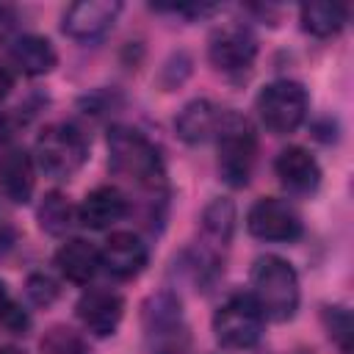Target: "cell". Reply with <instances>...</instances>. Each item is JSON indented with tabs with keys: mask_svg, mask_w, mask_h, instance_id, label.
I'll use <instances>...</instances> for the list:
<instances>
[{
	"mask_svg": "<svg viewBox=\"0 0 354 354\" xmlns=\"http://www.w3.org/2000/svg\"><path fill=\"white\" fill-rule=\"evenodd\" d=\"M299 19H301V28L307 33L326 39V36L340 33V28L348 19V8L343 3H335V0H313V3H304L299 8Z\"/></svg>",
	"mask_w": 354,
	"mask_h": 354,
	"instance_id": "obj_19",
	"label": "cell"
},
{
	"mask_svg": "<svg viewBox=\"0 0 354 354\" xmlns=\"http://www.w3.org/2000/svg\"><path fill=\"white\" fill-rule=\"evenodd\" d=\"M11 296H8V290H6V285L0 282V324H3V318H6V313L11 310Z\"/></svg>",
	"mask_w": 354,
	"mask_h": 354,
	"instance_id": "obj_27",
	"label": "cell"
},
{
	"mask_svg": "<svg viewBox=\"0 0 354 354\" xmlns=\"http://www.w3.org/2000/svg\"><path fill=\"white\" fill-rule=\"evenodd\" d=\"M202 227H205V232L213 241H218L224 246L230 241V235H232V227H235V207H232V202L230 199H213L205 207Z\"/></svg>",
	"mask_w": 354,
	"mask_h": 354,
	"instance_id": "obj_21",
	"label": "cell"
},
{
	"mask_svg": "<svg viewBox=\"0 0 354 354\" xmlns=\"http://www.w3.org/2000/svg\"><path fill=\"white\" fill-rule=\"evenodd\" d=\"M213 335L224 348H252L263 335V313L252 293L227 299L213 315Z\"/></svg>",
	"mask_w": 354,
	"mask_h": 354,
	"instance_id": "obj_6",
	"label": "cell"
},
{
	"mask_svg": "<svg viewBox=\"0 0 354 354\" xmlns=\"http://www.w3.org/2000/svg\"><path fill=\"white\" fill-rule=\"evenodd\" d=\"M75 313L80 318V324L94 335V337H108L116 332L119 321H122V313H124V301L119 293L113 290H105V288H91L86 290L77 304H75Z\"/></svg>",
	"mask_w": 354,
	"mask_h": 354,
	"instance_id": "obj_11",
	"label": "cell"
},
{
	"mask_svg": "<svg viewBox=\"0 0 354 354\" xmlns=\"http://www.w3.org/2000/svg\"><path fill=\"white\" fill-rule=\"evenodd\" d=\"M0 188L14 205L30 202L36 188V163L25 149L11 147L0 155Z\"/></svg>",
	"mask_w": 354,
	"mask_h": 354,
	"instance_id": "obj_14",
	"label": "cell"
},
{
	"mask_svg": "<svg viewBox=\"0 0 354 354\" xmlns=\"http://www.w3.org/2000/svg\"><path fill=\"white\" fill-rule=\"evenodd\" d=\"M11 25H14V14H11V8L0 6V39H6V36H8Z\"/></svg>",
	"mask_w": 354,
	"mask_h": 354,
	"instance_id": "obj_25",
	"label": "cell"
},
{
	"mask_svg": "<svg viewBox=\"0 0 354 354\" xmlns=\"http://www.w3.org/2000/svg\"><path fill=\"white\" fill-rule=\"evenodd\" d=\"M216 136H218V171L224 183L232 188L246 185L257 152V138L249 122L241 119L238 113H227L221 116Z\"/></svg>",
	"mask_w": 354,
	"mask_h": 354,
	"instance_id": "obj_4",
	"label": "cell"
},
{
	"mask_svg": "<svg viewBox=\"0 0 354 354\" xmlns=\"http://www.w3.org/2000/svg\"><path fill=\"white\" fill-rule=\"evenodd\" d=\"M119 11H122V3L116 0H80L66 8L61 28L75 41H94L113 28Z\"/></svg>",
	"mask_w": 354,
	"mask_h": 354,
	"instance_id": "obj_10",
	"label": "cell"
},
{
	"mask_svg": "<svg viewBox=\"0 0 354 354\" xmlns=\"http://www.w3.org/2000/svg\"><path fill=\"white\" fill-rule=\"evenodd\" d=\"M249 279H252V299L257 301L263 318L282 324L296 315L299 277L288 260H282L277 254H263L254 260Z\"/></svg>",
	"mask_w": 354,
	"mask_h": 354,
	"instance_id": "obj_1",
	"label": "cell"
},
{
	"mask_svg": "<svg viewBox=\"0 0 354 354\" xmlns=\"http://www.w3.org/2000/svg\"><path fill=\"white\" fill-rule=\"evenodd\" d=\"M274 171L279 183L293 194H313L321 185V166L304 147H288L277 155Z\"/></svg>",
	"mask_w": 354,
	"mask_h": 354,
	"instance_id": "obj_13",
	"label": "cell"
},
{
	"mask_svg": "<svg viewBox=\"0 0 354 354\" xmlns=\"http://www.w3.org/2000/svg\"><path fill=\"white\" fill-rule=\"evenodd\" d=\"M124 213H127L124 194L113 185H100V188L88 191L86 199L80 202L77 221L88 230H105V227L116 224L119 218H124Z\"/></svg>",
	"mask_w": 354,
	"mask_h": 354,
	"instance_id": "obj_15",
	"label": "cell"
},
{
	"mask_svg": "<svg viewBox=\"0 0 354 354\" xmlns=\"http://www.w3.org/2000/svg\"><path fill=\"white\" fill-rule=\"evenodd\" d=\"M8 55H11L14 66H17L19 72L30 75V77L47 75V72L55 66V61H58L53 44H50L44 36H36V33H25V36L14 39Z\"/></svg>",
	"mask_w": 354,
	"mask_h": 354,
	"instance_id": "obj_18",
	"label": "cell"
},
{
	"mask_svg": "<svg viewBox=\"0 0 354 354\" xmlns=\"http://www.w3.org/2000/svg\"><path fill=\"white\" fill-rule=\"evenodd\" d=\"M324 324H326V332L329 337L337 343V348L343 354H351V337H354V321H351V313L340 304H332V307H324Z\"/></svg>",
	"mask_w": 354,
	"mask_h": 354,
	"instance_id": "obj_22",
	"label": "cell"
},
{
	"mask_svg": "<svg viewBox=\"0 0 354 354\" xmlns=\"http://www.w3.org/2000/svg\"><path fill=\"white\" fill-rule=\"evenodd\" d=\"M246 230L260 241H296L301 235V218L290 202L277 196L257 199L246 213Z\"/></svg>",
	"mask_w": 354,
	"mask_h": 354,
	"instance_id": "obj_8",
	"label": "cell"
},
{
	"mask_svg": "<svg viewBox=\"0 0 354 354\" xmlns=\"http://www.w3.org/2000/svg\"><path fill=\"white\" fill-rule=\"evenodd\" d=\"M218 111L207 100H191L183 105V111L174 119V130L185 144H202L218 130Z\"/></svg>",
	"mask_w": 354,
	"mask_h": 354,
	"instance_id": "obj_17",
	"label": "cell"
},
{
	"mask_svg": "<svg viewBox=\"0 0 354 354\" xmlns=\"http://www.w3.org/2000/svg\"><path fill=\"white\" fill-rule=\"evenodd\" d=\"M25 293L36 307H47L58 299V282L47 274H30L25 282Z\"/></svg>",
	"mask_w": 354,
	"mask_h": 354,
	"instance_id": "obj_24",
	"label": "cell"
},
{
	"mask_svg": "<svg viewBox=\"0 0 354 354\" xmlns=\"http://www.w3.org/2000/svg\"><path fill=\"white\" fill-rule=\"evenodd\" d=\"M36 216H39V227H41L44 232H50V235H64V232L72 227V221H75L72 205H69L66 196L58 194V191L44 194V199H41Z\"/></svg>",
	"mask_w": 354,
	"mask_h": 354,
	"instance_id": "obj_20",
	"label": "cell"
},
{
	"mask_svg": "<svg viewBox=\"0 0 354 354\" xmlns=\"http://www.w3.org/2000/svg\"><path fill=\"white\" fill-rule=\"evenodd\" d=\"M108 155L111 169L141 185V188H158L163 185V160L158 147L133 127H111L108 130Z\"/></svg>",
	"mask_w": 354,
	"mask_h": 354,
	"instance_id": "obj_2",
	"label": "cell"
},
{
	"mask_svg": "<svg viewBox=\"0 0 354 354\" xmlns=\"http://www.w3.org/2000/svg\"><path fill=\"white\" fill-rule=\"evenodd\" d=\"M55 266L58 271L75 282V285H88L100 268V252L83 241V238H69L58 252H55Z\"/></svg>",
	"mask_w": 354,
	"mask_h": 354,
	"instance_id": "obj_16",
	"label": "cell"
},
{
	"mask_svg": "<svg viewBox=\"0 0 354 354\" xmlns=\"http://www.w3.org/2000/svg\"><path fill=\"white\" fill-rule=\"evenodd\" d=\"M86 158H88V144L83 133L66 122L47 124L33 147V163L55 180H69L72 174H77Z\"/></svg>",
	"mask_w": 354,
	"mask_h": 354,
	"instance_id": "obj_3",
	"label": "cell"
},
{
	"mask_svg": "<svg viewBox=\"0 0 354 354\" xmlns=\"http://www.w3.org/2000/svg\"><path fill=\"white\" fill-rule=\"evenodd\" d=\"M147 257V243L136 232H113L100 252V266H105L116 279H133L144 271Z\"/></svg>",
	"mask_w": 354,
	"mask_h": 354,
	"instance_id": "obj_12",
	"label": "cell"
},
{
	"mask_svg": "<svg viewBox=\"0 0 354 354\" xmlns=\"http://www.w3.org/2000/svg\"><path fill=\"white\" fill-rule=\"evenodd\" d=\"M307 88L296 80H274L257 94V113L263 124L277 136L293 133L307 119Z\"/></svg>",
	"mask_w": 354,
	"mask_h": 354,
	"instance_id": "obj_5",
	"label": "cell"
},
{
	"mask_svg": "<svg viewBox=\"0 0 354 354\" xmlns=\"http://www.w3.org/2000/svg\"><path fill=\"white\" fill-rule=\"evenodd\" d=\"M6 138H8V124H6V116L0 113V147L6 144Z\"/></svg>",
	"mask_w": 354,
	"mask_h": 354,
	"instance_id": "obj_28",
	"label": "cell"
},
{
	"mask_svg": "<svg viewBox=\"0 0 354 354\" xmlns=\"http://www.w3.org/2000/svg\"><path fill=\"white\" fill-rule=\"evenodd\" d=\"M144 332L152 346V354H180L185 346L183 307L180 299L169 290H160L144 304Z\"/></svg>",
	"mask_w": 354,
	"mask_h": 354,
	"instance_id": "obj_7",
	"label": "cell"
},
{
	"mask_svg": "<svg viewBox=\"0 0 354 354\" xmlns=\"http://www.w3.org/2000/svg\"><path fill=\"white\" fill-rule=\"evenodd\" d=\"M257 55V41L243 25H221L207 41V58L218 72L235 75L252 66Z\"/></svg>",
	"mask_w": 354,
	"mask_h": 354,
	"instance_id": "obj_9",
	"label": "cell"
},
{
	"mask_svg": "<svg viewBox=\"0 0 354 354\" xmlns=\"http://www.w3.org/2000/svg\"><path fill=\"white\" fill-rule=\"evenodd\" d=\"M11 88H14V77H11V72L6 66H0V100L8 97Z\"/></svg>",
	"mask_w": 354,
	"mask_h": 354,
	"instance_id": "obj_26",
	"label": "cell"
},
{
	"mask_svg": "<svg viewBox=\"0 0 354 354\" xmlns=\"http://www.w3.org/2000/svg\"><path fill=\"white\" fill-rule=\"evenodd\" d=\"M41 354H86V346L69 326H53L41 337Z\"/></svg>",
	"mask_w": 354,
	"mask_h": 354,
	"instance_id": "obj_23",
	"label": "cell"
}]
</instances>
